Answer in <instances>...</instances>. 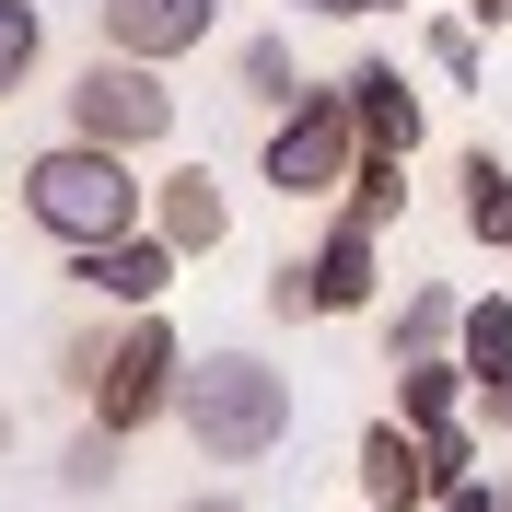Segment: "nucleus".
<instances>
[{
	"label": "nucleus",
	"mask_w": 512,
	"mask_h": 512,
	"mask_svg": "<svg viewBox=\"0 0 512 512\" xmlns=\"http://www.w3.org/2000/svg\"><path fill=\"white\" fill-rule=\"evenodd\" d=\"M175 431H187L210 466H256V454H280L291 443V373L268 350H198V361H175Z\"/></svg>",
	"instance_id": "obj_1"
},
{
	"label": "nucleus",
	"mask_w": 512,
	"mask_h": 512,
	"mask_svg": "<svg viewBox=\"0 0 512 512\" xmlns=\"http://www.w3.org/2000/svg\"><path fill=\"white\" fill-rule=\"evenodd\" d=\"M24 222L47 245H105V233L140 222V152H105V140H47L24 163Z\"/></svg>",
	"instance_id": "obj_2"
},
{
	"label": "nucleus",
	"mask_w": 512,
	"mask_h": 512,
	"mask_svg": "<svg viewBox=\"0 0 512 512\" xmlns=\"http://www.w3.org/2000/svg\"><path fill=\"white\" fill-rule=\"evenodd\" d=\"M70 140H105V152H163L175 140V82L152 59H117L94 47L82 82H70Z\"/></svg>",
	"instance_id": "obj_3"
},
{
	"label": "nucleus",
	"mask_w": 512,
	"mask_h": 512,
	"mask_svg": "<svg viewBox=\"0 0 512 512\" xmlns=\"http://www.w3.org/2000/svg\"><path fill=\"white\" fill-rule=\"evenodd\" d=\"M175 326H163V303H140V315L105 338V361H94V384H82V408L105 419V431H152L163 408H175Z\"/></svg>",
	"instance_id": "obj_4"
},
{
	"label": "nucleus",
	"mask_w": 512,
	"mask_h": 512,
	"mask_svg": "<svg viewBox=\"0 0 512 512\" xmlns=\"http://www.w3.org/2000/svg\"><path fill=\"white\" fill-rule=\"evenodd\" d=\"M350 105H338V82H303V94L268 117V187L280 198H326L338 175H350Z\"/></svg>",
	"instance_id": "obj_5"
},
{
	"label": "nucleus",
	"mask_w": 512,
	"mask_h": 512,
	"mask_svg": "<svg viewBox=\"0 0 512 512\" xmlns=\"http://www.w3.org/2000/svg\"><path fill=\"white\" fill-rule=\"evenodd\" d=\"M175 268H187V256L163 245L152 222L105 233V245H70V280L94 291V303H117V315H140V303H163V291H175Z\"/></svg>",
	"instance_id": "obj_6"
},
{
	"label": "nucleus",
	"mask_w": 512,
	"mask_h": 512,
	"mask_svg": "<svg viewBox=\"0 0 512 512\" xmlns=\"http://www.w3.org/2000/svg\"><path fill=\"white\" fill-rule=\"evenodd\" d=\"M210 24H222V0H94V47L152 59V70H175L187 47H210Z\"/></svg>",
	"instance_id": "obj_7"
},
{
	"label": "nucleus",
	"mask_w": 512,
	"mask_h": 512,
	"mask_svg": "<svg viewBox=\"0 0 512 512\" xmlns=\"http://www.w3.org/2000/svg\"><path fill=\"white\" fill-rule=\"evenodd\" d=\"M140 222H152L175 256H222L233 245V198H222L210 163H175V175H140Z\"/></svg>",
	"instance_id": "obj_8"
},
{
	"label": "nucleus",
	"mask_w": 512,
	"mask_h": 512,
	"mask_svg": "<svg viewBox=\"0 0 512 512\" xmlns=\"http://www.w3.org/2000/svg\"><path fill=\"white\" fill-rule=\"evenodd\" d=\"M291 268H303V303H315V315H373L384 303V233L350 222V210L326 222L315 256H291Z\"/></svg>",
	"instance_id": "obj_9"
},
{
	"label": "nucleus",
	"mask_w": 512,
	"mask_h": 512,
	"mask_svg": "<svg viewBox=\"0 0 512 512\" xmlns=\"http://www.w3.org/2000/svg\"><path fill=\"white\" fill-rule=\"evenodd\" d=\"M338 105H350V140H361V152H419V94H408L396 59L338 70Z\"/></svg>",
	"instance_id": "obj_10"
},
{
	"label": "nucleus",
	"mask_w": 512,
	"mask_h": 512,
	"mask_svg": "<svg viewBox=\"0 0 512 512\" xmlns=\"http://www.w3.org/2000/svg\"><path fill=\"white\" fill-rule=\"evenodd\" d=\"M454 373L478 384V419H501V396H512V303L501 291H478V303H454Z\"/></svg>",
	"instance_id": "obj_11"
},
{
	"label": "nucleus",
	"mask_w": 512,
	"mask_h": 512,
	"mask_svg": "<svg viewBox=\"0 0 512 512\" xmlns=\"http://www.w3.org/2000/svg\"><path fill=\"white\" fill-rule=\"evenodd\" d=\"M361 501L373 512H419L431 501V478H419V431H396V419H373V431H361Z\"/></svg>",
	"instance_id": "obj_12"
},
{
	"label": "nucleus",
	"mask_w": 512,
	"mask_h": 512,
	"mask_svg": "<svg viewBox=\"0 0 512 512\" xmlns=\"http://www.w3.org/2000/svg\"><path fill=\"white\" fill-rule=\"evenodd\" d=\"M454 210H466V233H478L489 256L512 245V163L489 152V140H478V152H466V163H454Z\"/></svg>",
	"instance_id": "obj_13"
},
{
	"label": "nucleus",
	"mask_w": 512,
	"mask_h": 512,
	"mask_svg": "<svg viewBox=\"0 0 512 512\" xmlns=\"http://www.w3.org/2000/svg\"><path fill=\"white\" fill-rule=\"evenodd\" d=\"M326 198H338L350 222H373V233H384L396 210H408V152H350V175H338Z\"/></svg>",
	"instance_id": "obj_14"
},
{
	"label": "nucleus",
	"mask_w": 512,
	"mask_h": 512,
	"mask_svg": "<svg viewBox=\"0 0 512 512\" xmlns=\"http://www.w3.org/2000/svg\"><path fill=\"white\" fill-rule=\"evenodd\" d=\"M454 408H466V373H454L443 350L396 361V431H431V419H454Z\"/></svg>",
	"instance_id": "obj_15"
},
{
	"label": "nucleus",
	"mask_w": 512,
	"mask_h": 512,
	"mask_svg": "<svg viewBox=\"0 0 512 512\" xmlns=\"http://www.w3.org/2000/svg\"><path fill=\"white\" fill-rule=\"evenodd\" d=\"M117 478H128V431L82 419V431H70V454H59V489H70V501H105Z\"/></svg>",
	"instance_id": "obj_16"
},
{
	"label": "nucleus",
	"mask_w": 512,
	"mask_h": 512,
	"mask_svg": "<svg viewBox=\"0 0 512 512\" xmlns=\"http://www.w3.org/2000/svg\"><path fill=\"white\" fill-rule=\"evenodd\" d=\"M233 82H245V105H268V117H280V105L303 94V59H291V35H245V47H233Z\"/></svg>",
	"instance_id": "obj_17"
},
{
	"label": "nucleus",
	"mask_w": 512,
	"mask_h": 512,
	"mask_svg": "<svg viewBox=\"0 0 512 512\" xmlns=\"http://www.w3.org/2000/svg\"><path fill=\"white\" fill-rule=\"evenodd\" d=\"M35 59H47V0H0V105L35 82Z\"/></svg>",
	"instance_id": "obj_18"
},
{
	"label": "nucleus",
	"mask_w": 512,
	"mask_h": 512,
	"mask_svg": "<svg viewBox=\"0 0 512 512\" xmlns=\"http://www.w3.org/2000/svg\"><path fill=\"white\" fill-rule=\"evenodd\" d=\"M454 303H466V291H443V280L408 291V303H396V326H384V350H396V361H408V350H443V338H454Z\"/></svg>",
	"instance_id": "obj_19"
},
{
	"label": "nucleus",
	"mask_w": 512,
	"mask_h": 512,
	"mask_svg": "<svg viewBox=\"0 0 512 512\" xmlns=\"http://www.w3.org/2000/svg\"><path fill=\"white\" fill-rule=\"evenodd\" d=\"M431 59H443L454 82H478V70H489V35H478V24H443V35H431Z\"/></svg>",
	"instance_id": "obj_20"
},
{
	"label": "nucleus",
	"mask_w": 512,
	"mask_h": 512,
	"mask_svg": "<svg viewBox=\"0 0 512 512\" xmlns=\"http://www.w3.org/2000/svg\"><path fill=\"white\" fill-rule=\"evenodd\" d=\"M268 315H280V326H303V315H315V303H303V268H291V256L268 268Z\"/></svg>",
	"instance_id": "obj_21"
},
{
	"label": "nucleus",
	"mask_w": 512,
	"mask_h": 512,
	"mask_svg": "<svg viewBox=\"0 0 512 512\" xmlns=\"http://www.w3.org/2000/svg\"><path fill=\"white\" fill-rule=\"evenodd\" d=\"M94 361H105V326H82V338H70V350H59V384H70V396L94 384Z\"/></svg>",
	"instance_id": "obj_22"
},
{
	"label": "nucleus",
	"mask_w": 512,
	"mask_h": 512,
	"mask_svg": "<svg viewBox=\"0 0 512 512\" xmlns=\"http://www.w3.org/2000/svg\"><path fill=\"white\" fill-rule=\"evenodd\" d=\"M431 512H501V489H489V478H443V489H431Z\"/></svg>",
	"instance_id": "obj_23"
},
{
	"label": "nucleus",
	"mask_w": 512,
	"mask_h": 512,
	"mask_svg": "<svg viewBox=\"0 0 512 512\" xmlns=\"http://www.w3.org/2000/svg\"><path fill=\"white\" fill-rule=\"evenodd\" d=\"M291 12H326V24H361L373 0H291Z\"/></svg>",
	"instance_id": "obj_24"
},
{
	"label": "nucleus",
	"mask_w": 512,
	"mask_h": 512,
	"mask_svg": "<svg viewBox=\"0 0 512 512\" xmlns=\"http://www.w3.org/2000/svg\"><path fill=\"white\" fill-rule=\"evenodd\" d=\"M175 512H245V501H233V489H198V501H175Z\"/></svg>",
	"instance_id": "obj_25"
},
{
	"label": "nucleus",
	"mask_w": 512,
	"mask_h": 512,
	"mask_svg": "<svg viewBox=\"0 0 512 512\" xmlns=\"http://www.w3.org/2000/svg\"><path fill=\"white\" fill-rule=\"evenodd\" d=\"M501 12H512V0H478V35H501Z\"/></svg>",
	"instance_id": "obj_26"
},
{
	"label": "nucleus",
	"mask_w": 512,
	"mask_h": 512,
	"mask_svg": "<svg viewBox=\"0 0 512 512\" xmlns=\"http://www.w3.org/2000/svg\"><path fill=\"white\" fill-rule=\"evenodd\" d=\"M0 454H12V408H0Z\"/></svg>",
	"instance_id": "obj_27"
},
{
	"label": "nucleus",
	"mask_w": 512,
	"mask_h": 512,
	"mask_svg": "<svg viewBox=\"0 0 512 512\" xmlns=\"http://www.w3.org/2000/svg\"><path fill=\"white\" fill-rule=\"evenodd\" d=\"M373 12H408V0H373Z\"/></svg>",
	"instance_id": "obj_28"
}]
</instances>
